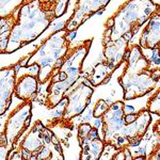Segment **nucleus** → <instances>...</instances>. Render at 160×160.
Returning <instances> with one entry per match:
<instances>
[{
    "label": "nucleus",
    "instance_id": "f257e3e1",
    "mask_svg": "<svg viewBox=\"0 0 160 160\" xmlns=\"http://www.w3.org/2000/svg\"><path fill=\"white\" fill-rule=\"evenodd\" d=\"M148 109L135 112L122 100L110 104L102 117V139L106 145L115 151L129 146H137L148 131L152 123Z\"/></svg>",
    "mask_w": 160,
    "mask_h": 160
},
{
    "label": "nucleus",
    "instance_id": "f03ea898",
    "mask_svg": "<svg viewBox=\"0 0 160 160\" xmlns=\"http://www.w3.org/2000/svg\"><path fill=\"white\" fill-rule=\"evenodd\" d=\"M56 4L41 0L26 1L18 10V19L11 30L4 52H14L40 37L56 18Z\"/></svg>",
    "mask_w": 160,
    "mask_h": 160
},
{
    "label": "nucleus",
    "instance_id": "7ed1b4c3",
    "mask_svg": "<svg viewBox=\"0 0 160 160\" xmlns=\"http://www.w3.org/2000/svg\"><path fill=\"white\" fill-rule=\"evenodd\" d=\"M125 62V68L118 77L124 99H136L153 91L160 80V68H152L140 45L133 44L128 48Z\"/></svg>",
    "mask_w": 160,
    "mask_h": 160
},
{
    "label": "nucleus",
    "instance_id": "20e7f679",
    "mask_svg": "<svg viewBox=\"0 0 160 160\" xmlns=\"http://www.w3.org/2000/svg\"><path fill=\"white\" fill-rule=\"evenodd\" d=\"M160 9L153 0H128L106 22L102 44L121 38L131 41L138 30Z\"/></svg>",
    "mask_w": 160,
    "mask_h": 160
},
{
    "label": "nucleus",
    "instance_id": "39448f33",
    "mask_svg": "<svg viewBox=\"0 0 160 160\" xmlns=\"http://www.w3.org/2000/svg\"><path fill=\"white\" fill-rule=\"evenodd\" d=\"M68 33L69 32L66 31L65 28L56 31L26 62H22L20 65L29 68L31 65L38 64L40 66L38 74V82L46 83L49 81L63 65L66 57L72 49L69 47Z\"/></svg>",
    "mask_w": 160,
    "mask_h": 160
},
{
    "label": "nucleus",
    "instance_id": "423d86ee",
    "mask_svg": "<svg viewBox=\"0 0 160 160\" xmlns=\"http://www.w3.org/2000/svg\"><path fill=\"white\" fill-rule=\"evenodd\" d=\"M92 40L81 42L76 47H73L66 57L63 65L52 78L47 88L46 107L52 109L58 106L65 97V93L78 81L81 76V68L83 61L91 47Z\"/></svg>",
    "mask_w": 160,
    "mask_h": 160
},
{
    "label": "nucleus",
    "instance_id": "0eeeda50",
    "mask_svg": "<svg viewBox=\"0 0 160 160\" xmlns=\"http://www.w3.org/2000/svg\"><path fill=\"white\" fill-rule=\"evenodd\" d=\"M18 151L22 159L49 160L56 158L53 154L59 155L60 159H64L58 138L41 121L35 122L31 131L22 141Z\"/></svg>",
    "mask_w": 160,
    "mask_h": 160
},
{
    "label": "nucleus",
    "instance_id": "6e6552de",
    "mask_svg": "<svg viewBox=\"0 0 160 160\" xmlns=\"http://www.w3.org/2000/svg\"><path fill=\"white\" fill-rule=\"evenodd\" d=\"M128 43L125 38H121L113 42H108L104 45V60L97 64L93 71L87 76V79L93 87L107 83L112 74L125 61L128 50Z\"/></svg>",
    "mask_w": 160,
    "mask_h": 160
},
{
    "label": "nucleus",
    "instance_id": "1a4fd4ad",
    "mask_svg": "<svg viewBox=\"0 0 160 160\" xmlns=\"http://www.w3.org/2000/svg\"><path fill=\"white\" fill-rule=\"evenodd\" d=\"M32 118V102H22L16 109L12 111L7 120L4 130L1 135V148L6 146L7 153L14 148L22 133L29 128Z\"/></svg>",
    "mask_w": 160,
    "mask_h": 160
},
{
    "label": "nucleus",
    "instance_id": "9d476101",
    "mask_svg": "<svg viewBox=\"0 0 160 160\" xmlns=\"http://www.w3.org/2000/svg\"><path fill=\"white\" fill-rule=\"evenodd\" d=\"M92 95L93 88L83 82L69 88L65 93L66 105L64 107L61 120L68 123L74 118L81 114L89 106Z\"/></svg>",
    "mask_w": 160,
    "mask_h": 160
},
{
    "label": "nucleus",
    "instance_id": "9b49d317",
    "mask_svg": "<svg viewBox=\"0 0 160 160\" xmlns=\"http://www.w3.org/2000/svg\"><path fill=\"white\" fill-rule=\"evenodd\" d=\"M81 155L80 159L84 160H98L106 148L104 139L99 137L97 127L92 126L90 123H83L78 127L77 133Z\"/></svg>",
    "mask_w": 160,
    "mask_h": 160
},
{
    "label": "nucleus",
    "instance_id": "f8f14e48",
    "mask_svg": "<svg viewBox=\"0 0 160 160\" xmlns=\"http://www.w3.org/2000/svg\"><path fill=\"white\" fill-rule=\"evenodd\" d=\"M110 0H78L72 17L65 24L68 32L76 31L92 15L104 10Z\"/></svg>",
    "mask_w": 160,
    "mask_h": 160
},
{
    "label": "nucleus",
    "instance_id": "ddd939ff",
    "mask_svg": "<svg viewBox=\"0 0 160 160\" xmlns=\"http://www.w3.org/2000/svg\"><path fill=\"white\" fill-rule=\"evenodd\" d=\"M142 49L157 50L160 57V9L148 19L140 38Z\"/></svg>",
    "mask_w": 160,
    "mask_h": 160
},
{
    "label": "nucleus",
    "instance_id": "4468645a",
    "mask_svg": "<svg viewBox=\"0 0 160 160\" xmlns=\"http://www.w3.org/2000/svg\"><path fill=\"white\" fill-rule=\"evenodd\" d=\"M0 84H1V108L0 114L3 115L9 109L12 102V96L16 88V69L15 66L1 68L0 72Z\"/></svg>",
    "mask_w": 160,
    "mask_h": 160
},
{
    "label": "nucleus",
    "instance_id": "2eb2a0df",
    "mask_svg": "<svg viewBox=\"0 0 160 160\" xmlns=\"http://www.w3.org/2000/svg\"><path fill=\"white\" fill-rule=\"evenodd\" d=\"M38 79L34 75H25L17 80L15 88V96L22 102H32L37 96Z\"/></svg>",
    "mask_w": 160,
    "mask_h": 160
},
{
    "label": "nucleus",
    "instance_id": "dca6fc26",
    "mask_svg": "<svg viewBox=\"0 0 160 160\" xmlns=\"http://www.w3.org/2000/svg\"><path fill=\"white\" fill-rule=\"evenodd\" d=\"M146 109L152 114L160 115V88L149 97L146 104Z\"/></svg>",
    "mask_w": 160,
    "mask_h": 160
},
{
    "label": "nucleus",
    "instance_id": "f3484780",
    "mask_svg": "<svg viewBox=\"0 0 160 160\" xmlns=\"http://www.w3.org/2000/svg\"><path fill=\"white\" fill-rule=\"evenodd\" d=\"M109 106H110V104H108L106 100L99 99L98 102H96V105H95L94 109H93V117L95 118H102V115L107 112Z\"/></svg>",
    "mask_w": 160,
    "mask_h": 160
},
{
    "label": "nucleus",
    "instance_id": "a211bd4d",
    "mask_svg": "<svg viewBox=\"0 0 160 160\" xmlns=\"http://www.w3.org/2000/svg\"><path fill=\"white\" fill-rule=\"evenodd\" d=\"M148 159H153V160H160V143L156 144L154 146V148L152 149L151 155L148 157Z\"/></svg>",
    "mask_w": 160,
    "mask_h": 160
},
{
    "label": "nucleus",
    "instance_id": "6ab92c4d",
    "mask_svg": "<svg viewBox=\"0 0 160 160\" xmlns=\"http://www.w3.org/2000/svg\"><path fill=\"white\" fill-rule=\"evenodd\" d=\"M153 131L155 133H156L157 136L160 137V120L157 121L156 123H155L154 127H153Z\"/></svg>",
    "mask_w": 160,
    "mask_h": 160
}]
</instances>
